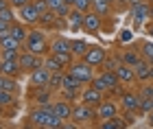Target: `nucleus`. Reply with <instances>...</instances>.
Masks as SVG:
<instances>
[{
    "mask_svg": "<svg viewBox=\"0 0 153 129\" xmlns=\"http://www.w3.org/2000/svg\"><path fill=\"white\" fill-rule=\"evenodd\" d=\"M29 125L39 127V129H59L64 127V120L51 110V103H42L29 114Z\"/></svg>",
    "mask_w": 153,
    "mask_h": 129,
    "instance_id": "obj_1",
    "label": "nucleus"
},
{
    "mask_svg": "<svg viewBox=\"0 0 153 129\" xmlns=\"http://www.w3.org/2000/svg\"><path fill=\"white\" fill-rule=\"evenodd\" d=\"M72 120H74L76 127H92V125H99L96 107L83 103V101H74V105H72Z\"/></svg>",
    "mask_w": 153,
    "mask_h": 129,
    "instance_id": "obj_2",
    "label": "nucleus"
},
{
    "mask_svg": "<svg viewBox=\"0 0 153 129\" xmlns=\"http://www.w3.org/2000/svg\"><path fill=\"white\" fill-rule=\"evenodd\" d=\"M24 48L35 53V55L44 57L51 53V42L46 37V31L42 29H29V35H26V42H24Z\"/></svg>",
    "mask_w": 153,
    "mask_h": 129,
    "instance_id": "obj_3",
    "label": "nucleus"
},
{
    "mask_svg": "<svg viewBox=\"0 0 153 129\" xmlns=\"http://www.w3.org/2000/svg\"><path fill=\"white\" fill-rule=\"evenodd\" d=\"M92 85H96V87H99V90H103V92H114V90H118L123 83H120V81H118V77H116V70L103 68L99 74H94Z\"/></svg>",
    "mask_w": 153,
    "mask_h": 129,
    "instance_id": "obj_4",
    "label": "nucleus"
},
{
    "mask_svg": "<svg viewBox=\"0 0 153 129\" xmlns=\"http://www.w3.org/2000/svg\"><path fill=\"white\" fill-rule=\"evenodd\" d=\"M68 72L72 74V77H76L81 81V83H92V79H94V66H90L85 59H74V62L68 66Z\"/></svg>",
    "mask_w": 153,
    "mask_h": 129,
    "instance_id": "obj_5",
    "label": "nucleus"
},
{
    "mask_svg": "<svg viewBox=\"0 0 153 129\" xmlns=\"http://www.w3.org/2000/svg\"><path fill=\"white\" fill-rule=\"evenodd\" d=\"M18 62H20V68H22V72H24V74H31L33 70H35V68L42 66L44 57H39V55H35V53H31V50L22 48V50H20Z\"/></svg>",
    "mask_w": 153,
    "mask_h": 129,
    "instance_id": "obj_6",
    "label": "nucleus"
},
{
    "mask_svg": "<svg viewBox=\"0 0 153 129\" xmlns=\"http://www.w3.org/2000/svg\"><path fill=\"white\" fill-rule=\"evenodd\" d=\"M120 112V103L114 99H103L99 105H96V116H99V123L101 120H107V118H114L118 116Z\"/></svg>",
    "mask_w": 153,
    "mask_h": 129,
    "instance_id": "obj_7",
    "label": "nucleus"
},
{
    "mask_svg": "<svg viewBox=\"0 0 153 129\" xmlns=\"http://www.w3.org/2000/svg\"><path fill=\"white\" fill-rule=\"evenodd\" d=\"M120 110H125L127 114H136L138 107H140V92H134V90H125L120 94Z\"/></svg>",
    "mask_w": 153,
    "mask_h": 129,
    "instance_id": "obj_8",
    "label": "nucleus"
},
{
    "mask_svg": "<svg viewBox=\"0 0 153 129\" xmlns=\"http://www.w3.org/2000/svg\"><path fill=\"white\" fill-rule=\"evenodd\" d=\"M131 16H134L136 24H142L144 20H151V2L149 0H136V2L129 4Z\"/></svg>",
    "mask_w": 153,
    "mask_h": 129,
    "instance_id": "obj_9",
    "label": "nucleus"
},
{
    "mask_svg": "<svg viewBox=\"0 0 153 129\" xmlns=\"http://www.w3.org/2000/svg\"><path fill=\"white\" fill-rule=\"evenodd\" d=\"M51 70L48 68H44V66H39V68H35V70L31 72V85L33 87H37V90H51L48 87V83H51Z\"/></svg>",
    "mask_w": 153,
    "mask_h": 129,
    "instance_id": "obj_10",
    "label": "nucleus"
},
{
    "mask_svg": "<svg viewBox=\"0 0 153 129\" xmlns=\"http://www.w3.org/2000/svg\"><path fill=\"white\" fill-rule=\"evenodd\" d=\"M105 99V92L103 90H99L96 85H83V90H81V96H79V101H83V103H88V105H99L101 101Z\"/></svg>",
    "mask_w": 153,
    "mask_h": 129,
    "instance_id": "obj_11",
    "label": "nucleus"
},
{
    "mask_svg": "<svg viewBox=\"0 0 153 129\" xmlns=\"http://www.w3.org/2000/svg\"><path fill=\"white\" fill-rule=\"evenodd\" d=\"M81 59H85V62L90 66H94V68H101L105 64V59H107V50L103 48V46H90Z\"/></svg>",
    "mask_w": 153,
    "mask_h": 129,
    "instance_id": "obj_12",
    "label": "nucleus"
},
{
    "mask_svg": "<svg viewBox=\"0 0 153 129\" xmlns=\"http://www.w3.org/2000/svg\"><path fill=\"white\" fill-rule=\"evenodd\" d=\"M18 20H22V22L24 24H29V26H35V24H39V11H37V7L35 4H33V0H31V2L29 4H24L22 7V9H18Z\"/></svg>",
    "mask_w": 153,
    "mask_h": 129,
    "instance_id": "obj_13",
    "label": "nucleus"
},
{
    "mask_svg": "<svg viewBox=\"0 0 153 129\" xmlns=\"http://www.w3.org/2000/svg\"><path fill=\"white\" fill-rule=\"evenodd\" d=\"M101 29H103V18L96 11H88L83 16V31L90 33V35H96Z\"/></svg>",
    "mask_w": 153,
    "mask_h": 129,
    "instance_id": "obj_14",
    "label": "nucleus"
},
{
    "mask_svg": "<svg viewBox=\"0 0 153 129\" xmlns=\"http://www.w3.org/2000/svg\"><path fill=\"white\" fill-rule=\"evenodd\" d=\"M51 110L57 114L61 120H70L72 118V101H68V99L51 101Z\"/></svg>",
    "mask_w": 153,
    "mask_h": 129,
    "instance_id": "obj_15",
    "label": "nucleus"
},
{
    "mask_svg": "<svg viewBox=\"0 0 153 129\" xmlns=\"http://www.w3.org/2000/svg\"><path fill=\"white\" fill-rule=\"evenodd\" d=\"M116 77H118V81H120V83H125V85H131V83H136V72H134V66H127V64H118L116 68Z\"/></svg>",
    "mask_w": 153,
    "mask_h": 129,
    "instance_id": "obj_16",
    "label": "nucleus"
},
{
    "mask_svg": "<svg viewBox=\"0 0 153 129\" xmlns=\"http://www.w3.org/2000/svg\"><path fill=\"white\" fill-rule=\"evenodd\" d=\"M0 72L7 74V77H16V79L20 74H24L18 59H0Z\"/></svg>",
    "mask_w": 153,
    "mask_h": 129,
    "instance_id": "obj_17",
    "label": "nucleus"
},
{
    "mask_svg": "<svg viewBox=\"0 0 153 129\" xmlns=\"http://www.w3.org/2000/svg\"><path fill=\"white\" fill-rule=\"evenodd\" d=\"M83 16H85V13L83 11H79V9H70V13H68L66 16V26L70 31H83Z\"/></svg>",
    "mask_w": 153,
    "mask_h": 129,
    "instance_id": "obj_18",
    "label": "nucleus"
},
{
    "mask_svg": "<svg viewBox=\"0 0 153 129\" xmlns=\"http://www.w3.org/2000/svg\"><path fill=\"white\" fill-rule=\"evenodd\" d=\"M9 33H11V35L16 37V39H18V42L22 44V46H24V42H26V35H29V24H24L22 20H16V22L11 24V31H9Z\"/></svg>",
    "mask_w": 153,
    "mask_h": 129,
    "instance_id": "obj_19",
    "label": "nucleus"
},
{
    "mask_svg": "<svg viewBox=\"0 0 153 129\" xmlns=\"http://www.w3.org/2000/svg\"><path fill=\"white\" fill-rule=\"evenodd\" d=\"M51 53H72V48H70V37L57 35L51 42Z\"/></svg>",
    "mask_w": 153,
    "mask_h": 129,
    "instance_id": "obj_20",
    "label": "nucleus"
},
{
    "mask_svg": "<svg viewBox=\"0 0 153 129\" xmlns=\"http://www.w3.org/2000/svg\"><path fill=\"white\" fill-rule=\"evenodd\" d=\"M92 11H96L101 18L112 16V11H114V2H112V0H92Z\"/></svg>",
    "mask_w": 153,
    "mask_h": 129,
    "instance_id": "obj_21",
    "label": "nucleus"
},
{
    "mask_svg": "<svg viewBox=\"0 0 153 129\" xmlns=\"http://www.w3.org/2000/svg\"><path fill=\"white\" fill-rule=\"evenodd\" d=\"M134 72H136V79L138 81H149V74H151V64L147 62V59H140L136 66H134Z\"/></svg>",
    "mask_w": 153,
    "mask_h": 129,
    "instance_id": "obj_22",
    "label": "nucleus"
},
{
    "mask_svg": "<svg viewBox=\"0 0 153 129\" xmlns=\"http://www.w3.org/2000/svg\"><path fill=\"white\" fill-rule=\"evenodd\" d=\"M70 48H72L74 59H81L83 55H85V50L90 48V44L85 42V39H81V37H74V39H70Z\"/></svg>",
    "mask_w": 153,
    "mask_h": 129,
    "instance_id": "obj_23",
    "label": "nucleus"
},
{
    "mask_svg": "<svg viewBox=\"0 0 153 129\" xmlns=\"http://www.w3.org/2000/svg\"><path fill=\"white\" fill-rule=\"evenodd\" d=\"M142 59V53H140V48L138 50H125L123 55H120V62L123 64H127V66H136L138 62Z\"/></svg>",
    "mask_w": 153,
    "mask_h": 129,
    "instance_id": "obj_24",
    "label": "nucleus"
},
{
    "mask_svg": "<svg viewBox=\"0 0 153 129\" xmlns=\"http://www.w3.org/2000/svg\"><path fill=\"white\" fill-rule=\"evenodd\" d=\"M101 129H123V127H127V123H125V118L120 116H114V118H107V120H101L99 123Z\"/></svg>",
    "mask_w": 153,
    "mask_h": 129,
    "instance_id": "obj_25",
    "label": "nucleus"
},
{
    "mask_svg": "<svg viewBox=\"0 0 153 129\" xmlns=\"http://www.w3.org/2000/svg\"><path fill=\"white\" fill-rule=\"evenodd\" d=\"M16 105V92H9V90H0V112L4 107H11Z\"/></svg>",
    "mask_w": 153,
    "mask_h": 129,
    "instance_id": "obj_26",
    "label": "nucleus"
},
{
    "mask_svg": "<svg viewBox=\"0 0 153 129\" xmlns=\"http://www.w3.org/2000/svg\"><path fill=\"white\" fill-rule=\"evenodd\" d=\"M140 53H142V57L147 59L149 64H153V39H142L140 42Z\"/></svg>",
    "mask_w": 153,
    "mask_h": 129,
    "instance_id": "obj_27",
    "label": "nucleus"
},
{
    "mask_svg": "<svg viewBox=\"0 0 153 129\" xmlns=\"http://www.w3.org/2000/svg\"><path fill=\"white\" fill-rule=\"evenodd\" d=\"M42 66L44 68H48V70L51 72H57V70H66L64 66H61L57 59H55V55H51V53H48V55H44V62H42Z\"/></svg>",
    "mask_w": 153,
    "mask_h": 129,
    "instance_id": "obj_28",
    "label": "nucleus"
},
{
    "mask_svg": "<svg viewBox=\"0 0 153 129\" xmlns=\"http://www.w3.org/2000/svg\"><path fill=\"white\" fill-rule=\"evenodd\" d=\"M64 74H66V70H57V72H53V74H51V83H48V87H51V90H61V81H64Z\"/></svg>",
    "mask_w": 153,
    "mask_h": 129,
    "instance_id": "obj_29",
    "label": "nucleus"
},
{
    "mask_svg": "<svg viewBox=\"0 0 153 129\" xmlns=\"http://www.w3.org/2000/svg\"><path fill=\"white\" fill-rule=\"evenodd\" d=\"M2 90H9V92H16V94H18V90H20V87H18V79H16V77H7V74H4V85H2Z\"/></svg>",
    "mask_w": 153,
    "mask_h": 129,
    "instance_id": "obj_30",
    "label": "nucleus"
},
{
    "mask_svg": "<svg viewBox=\"0 0 153 129\" xmlns=\"http://www.w3.org/2000/svg\"><path fill=\"white\" fill-rule=\"evenodd\" d=\"M20 50L16 48H0V59H18Z\"/></svg>",
    "mask_w": 153,
    "mask_h": 129,
    "instance_id": "obj_31",
    "label": "nucleus"
},
{
    "mask_svg": "<svg viewBox=\"0 0 153 129\" xmlns=\"http://www.w3.org/2000/svg\"><path fill=\"white\" fill-rule=\"evenodd\" d=\"M153 110V99H142L140 96V107H138V112L140 114H149Z\"/></svg>",
    "mask_w": 153,
    "mask_h": 129,
    "instance_id": "obj_32",
    "label": "nucleus"
},
{
    "mask_svg": "<svg viewBox=\"0 0 153 129\" xmlns=\"http://www.w3.org/2000/svg\"><path fill=\"white\" fill-rule=\"evenodd\" d=\"M33 4L37 7V11H39V16H44L46 11H51V7H48L46 0H33Z\"/></svg>",
    "mask_w": 153,
    "mask_h": 129,
    "instance_id": "obj_33",
    "label": "nucleus"
},
{
    "mask_svg": "<svg viewBox=\"0 0 153 129\" xmlns=\"http://www.w3.org/2000/svg\"><path fill=\"white\" fill-rule=\"evenodd\" d=\"M131 39H134V33H131V31H127V29L120 31V35H118V42H120V44H129Z\"/></svg>",
    "mask_w": 153,
    "mask_h": 129,
    "instance_id": "obj_34",
    "label": "nucleus"
},
{
    "mask_svg": "<svg viewBox=\"0 0 153 129\" xmlns=\"http://www.w3.org/2000/svg\"><path fill=\"white\" fill-rule=\"evenodd\" d=\"M11 24H13V22H9V20H4V18H0V37L7 35V33L11 31Z\"/></svg>",
    "mask_w": 153,
    "mask_h": 129,
    "instance_id": "obj_35",
    "label": "nucleus"
},
{
    "mask_svg": "<svg viewBox=\"0 0 153 129\" xmlns=\"http://www.w3.org/2000/svg\"><path fill=\"white\" fill-rule=\"evenodd\" d=\"M140 96L142 99H153V85H144L140 90Z\"/></svg>",
    "mask_w": 153,
    "mask_h": 129,
    "instance_id": "obj_36",
    "label": "nucleus"
},
{
    "mask_svg": "<svg viewBox=\"0 0 153 129\" xmlns=\"http://www.w3.org/2000/svg\"><path fill=\"white\" fill-rule=\"evenodd\" d=\"M29 2H31V0H9V4H11L16 11H18V9H22V7H24V4H29Z\"/></svg>",
    "mask_w": 153,
    "mask_h": 129,
    "instance_id": "obj_37",
    "label": "nucleus"
},
{
    "mask_svg": "<svg viewBox=\"0 0 153 129\" xmlns=\"http://www.w3.org/2000/svg\"><path fill=\"white\" fill-rule=\"evenodd\" d=\"M46 2H48V7H51V9H55V7H57V4H61L64 0H46Z\"/></svg>",
    "mask_w": 153,
    "mask_h": 129,
    "instance_id": "obj_38",
    "label": "nucleus"
},
{
    "mask_svg": "<svg viewBox=\"0 0 153 129\" xmlns=\"http://www.w3.org/2000/svg\"><path fill=\"white\" fill-rule=\"evenodd\" d=\"M7 7H11V4H9V0H0V11L7 9Z\"/></svg>",
    "mask_w": 153,
    "mask_h": 129,
    "instance_id": "obj_39",
    "label": "nucleus"
},
{
    "mask_svg": "<svg viewBox=\"0 0 153 129\" xmlns=\"http://www.w3.org/2000/svg\"><path fill=\"white\" fill-rule=\"evenodd\" d=\"M147 118H149V127H153V110L147 114Z\"/></svg>",
    "mask_w": 153,
    "mask_h": 129,
    "instance_id": "obj_40",
    "label": "nucleus"
},
{
    "mask_svg": "<svg viewBox=\"0 0 153 129\" xmlns=\"http://www.w3.org/2000/svg\"><path fill=\"white\" fill-rule=\"evenodd\" d=\"M147 31H149V35H151V37H153V20H151V24H149V26H147Z\"/></svg>",
    "mask_w": 153,
    "mask_h": 129,
    "instance_id": "obj_41",
    "label": "nucleus"
},
{
    "mask_svg": "<svg viewBox=\"0 0 153 129\" xmlns=\"http://www.w3.org/2000/svg\"><path fill=\"white\" fill-rule=\"evenodd\" d=\"M2 85H4V74L0 72V90H2Z\"/></svg>",
    "mask_w": 153,
    "mask_h": 129,
    "instance_id": "obj_42",
    "label": "nucleus"
},
{
    "mask_svg": "<svg viewBox=\"0 0 153 129\" xmlns=\"http://www.w3.org/2000/svg\"><path fill=\"white\" fill-rule=\"evenodd\" d=\"M149 81H153V64H151V74H149Z\"/></svg>",
    "mask_w": 153,
    "mask_h": 129,
    "instance_id": "obj_43",
    "label": "nucleus"
},
{
    "mask_svg": "<svg viewBox=\"0 0 153 129\" xmlns=\"http://www.w3.org/2000/svg\"><path fill=\"white\" fill-rule=\"evenodd\" d=\"M64 2H68V4H70V7H72V2H74V0H64Z\"/></svg>",
    "mask_w": 153,
    "mask_h": 129,
    "instance_id": "obj_44",
    "label": "nucleus"
},
{
    "mask_svg": "<svg viewBox=\"0 0 153 129\" xmlns=\"http://www.w3.org/2000/svg\"><path fill=\"white\" fill-rule=\"evenodd\" d=\"M151 20H153V4H151Z\"/></svg>",
    "mask_w": 153,
    "mask_h": 129,
    "instance_id": "obj_45",
    "label": "nucleus"
},
{
    "mask_svg": "<svg viewBox=\"0 0 153 129\" xmlns=\"http://www.w3.org/2000/svg\"><path fill=\"white\" fill-rule=\"evenodd\" d=\"M149 2H151V4H153V0H149Z\"/></svg>",
    "mask_w": 153,
    "mask_h": 129,
    "instance_id": "obj_46",
    "label": "nucleus"
},
{
    "mask_svg": "<svg viewBox=\"0 0 153 129\" xmlns=\"http://www.w3.org/2000/svg\"><path fill=\"white\" fill-rule=\"evenodd\" d=\"M112 2H116V0H112Z\"/></svg>",
    "mask_w": 153,
    "mask_h": 129,
    "instance_id": "obj_47",
    "label": "nucleus"
}]
</instances>
